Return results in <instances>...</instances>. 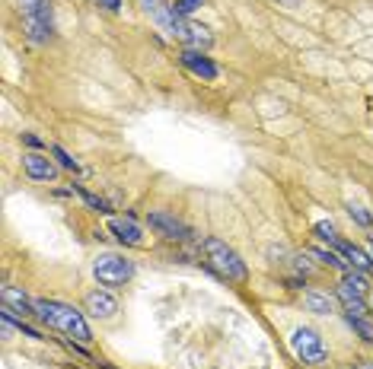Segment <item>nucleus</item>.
<instances>
[{
    "label": "nucleus",
    "instance_id": "nucleus-1",
    "mask_svg": "<svg viewBox=\"0 0 373 369\" xmlns=\"http://www.w3.org/2000/svg\"><path fill=\"white\" fill-rule=\"evenodd\" d=\"M35 315L42 318V322H48L52 328L64 331L67 337H77L80 344L90 341V328H86L84 315H80L77 309H71V305L64 303H54V299H35Z\"/></svg>",
    "mask_w": 373,
    "mask_h": 369
},
{
    "label": "nucleus",
    "instance_id": "nucleus-2",
    "mask_svg": "<svg viewBox=\"0 0 373 369\" xmlns=\"http://www.w3.org/2000/svg\"><path fill=\"white\" fill-rule=\"evenodd\" d=\"M201 248H205L207 261H211V267L217 274H224L226 280H236V283H243L246 277H249V271H246V261L239 258L236 252H233L226 242H220L217 235H207L205 242H201Z\"/></svg>",
    "mask_w": 373,
    "mask_h": 369
},
{
    "label": "nucleus",
    "instance_id": "nucleus-3",
    "mask_svg": "<svg viewBox=\"0 0 373 369\" xmlns=\"http://www.w3.org/2000/svg\"><path fill=\"white\" fill-rule=\"evenodd\" d=\"M290 350H294L303 363H309V366H319V363L328 360L326 344H322V337L316 334L313 328H297L294 334H290Z\"/></svg>",
    "mask_w": 373,
    "mask_h": 369
},
{
    "label": "nucleus",
    "instance_id": "nucleus-4",
    "mask_svg": "<svg viewBox=\"0 0 373 369\" xmlns=\"http://www.w3.org/2000/svg\"><path fill=\"white\" fill-rule=\"evenodd\" d=\"M93 274H96L99 283L118 286V283H125V280H131L134 264H131L125 254H99L96 264H93Z\"/></svg>",
    "mask_w": 373,
    "mask_h": 369
},
{
    "label": "nucleus",
    "instance_id": "nucleus-5",
    "mask_svg": "<svg viewBox=\"0 0 373 369\" xmlns=\"http://www.w3.org/2000/svg\"><path fill=\"white\" fill-rule=\"evenodd\" d=\"M26 32L33 42H45L52 35V0H42L33 13H26Z\"/></svg>",
    "mask_w": 373,
    "mask_h": 369
},
{
    "label": "nucleus",
    "instance_id": "nucleus-6",
    "mask_svg": "<svg viewBox=\"0 0 373 369\" xmlns=\"http://www.w3.org/2000/svg\"><path fill=\"white\" fill-rule=\"evenodd\" d=\"M147 223L160 235H166V239H188V226H185V223H179L176 216L163 213V210H154V213L147 216Z\"/></svg>",
    "mask_w": 373,
    "mask_h": 369
},
{
    "label": "nucleus",
    "instance_id": "nucleus-7",
    "mask_svg": "<svg viewBox=\"0 0 373 369\" xmlns=\"http://www.w3.org/2000/svg\"><path fill=\"white\" fill-rule=\"evenodd\" d=\"M23 165H26V175L35 178V182H52V178L58 175L54 163L48 156H42V153H29V156H23Z\"/></svg>",
    "mask_w": 373,
    "mask_h": 369
},
{
    "label": "nucleus",
    "instance_id": "nucleus-8",
    "mask_svg": "<svg viewBox=\"0 0 373 369\" xmlns=\"http://www.w3.org/2000/svg\"><path fill=\"white\" fill-rule=\"evenodd\" d=\"M182 64H185L192 74L205 76V80H214V76H217V67H214V64L207 61L198 48H185V51H182Z\"/></svg>",
    "mask_w": 373,
    "mask_h": 369
},
{
    "label": "nucleus",
    "instance_id": "nucleus-9",
    "mask_svg": "<svg viewBox=\"0 0 373 369\" xmlns=\"http://www.w3.org/2000/svg\"><path fill=\"white\" fill-rule=\"evenodd\" d=\"M86 309H90L96 318H112L118 312V303H115V296L96 290V293H90V296H86Z\"/></svg>",
    "mask_w": 373,
    "mask_h": 369
},
{
    "label": "nucleus",
    "instance_id": "nucleus-10",
    "mask_svg": "<svg viewBox=\"0 0 373 369\" xmlns=\"http://www.w3.org/2000/svg\"><path fill=\"white\" fill-rule=\"evenodd\" d=\"M335 248H338V252L348 258V264H354L360 274H370V271H373V258H370V254L360 252L357 245H348L345 239H338V242H335Z\"/></svg>",
    "mask_w": 373,
    "mask_h": 369
},
{
    "label": "nucleus",
    "instance_id": "nucleus-11",
    "mask_svg": "<svg viewBox=\"0 0 373 369\" xmlns=\"http://www.w3.org/2000/svg\"><path fill=\"white\" fill-rule=\"evenodd\" d=\"M109 229L118 235V242H125V245H144L141 229H137L131 220H112V223H109Z\"/></svg>",
    "mask_w": 373,
    "mask_h": 369
},
{
    "label": "nucleus",
    "instance_id": "nucleus-12",
    "mask_svg": "<svg viewBox=\"0 0 373 369\" xmlns=\"http://www.w3.org/2000/svg\"><path fill=\"white\" fill-rule=\"evenodd\" d=\"M360 296H364V293L351 290L348 283L338 286V299L348 305V315H364V312H367V305H364V299H360Z\"/></svg>",
    "mask_w": 373,
    "mask_h": 369
},
{
    "label": "nucleus",
    "instance_id": "nucleus-13",
    "mask_svg": "<svg viewBox=\"0 0 373 369\" xmlns=\"http://www.w3.org/2000/svg\"><path fill=\"white\" fill-rule=\"evenodd\" d=\"M4 305H10V309H20L23 315H35V303H29V296L26 293H20V290H13V286H7L4 290Z\"/></svg>",
    "mask_w": 373,
    "mask_h": 369
},
{
    "label": "nucleus",
    "instance_id": "nucleus-14",
    "mask_svg": "<svg viewBox=\"0 0 373 369\" xmlns=\"http://www.w3.org/2000/svg\"><path fill=\"white\" fill-rule=\"evenodd\" d=\"M303 303H306V309L316 312V315H328V312L335 309V303L328 296H322V293H306V296H303Z\"/></svg>",
    "mask_w": 373,
    "mask_h": 369
},
{
    "label": "nucleus",
    "instance_id": "nucleus-15",
    "mask_svg": "<svg viewBox=\"0 0 373 369\" xmlns=\"http://www.w3.org/2000/svg\"><path fill=\"white\" fill-rule=\"evenodd\" d=\"M348 213H351V220L357 223V226H364V229L373 223V216L367 213V207H360V204H348Z\"/></svg>",
    "mask_w": 373,
    "mask_h": 369
},
{
    "label": "nucleus",
    "instance_id": "nucleus-16",
    "mask_svg": "<svg viewBox=\"0 0 373 369\" xmlns=\"http://www.w3.org/2000/svg\"><path fill=\"white\" fill-rule=\"evenodd\" d=\"M309 254H313V258H319L322 264H332V267H341V271H348V264H345V261H341L338 254H332V252H322V248H313Z\"/></svg>",
    "mask_w": 373,
    "mask_h": 369
},
{
    "label": "nucleus",
    "instance_id": "nucleus-17",
    "mask_svg": "<svg viewBox=\"0 0 373 369\" xmlns=\"http://www.w3.org/2000/svg\"><path fill=\"white\" fill-rule=\"evenodd\" d=\"M313 233L319 235V239L332 242V245L338 242V233H335V226H332V223H326V220H322V223H316V226H313Z\"/></svg>",
    "mask_w": 373,
    "mask_h": 369
},
{
    "label": "nucleus",
    "instance_id": "nucleus-18",
    "mask_svg": "<svg viewBox=\"0 0 373 369\" xmlns=\"http://www.w3.org/2000/svg\"><path fill=\"white\" fill-rule=\"evenodd\" d=\"M198 6H201V0H176L173 13H176V16H188V13H195Z\"/></svg>",
    "mask_w": 373,
    "mask_h": 369
},
{
    "label": "nucleus",
    "instance_id": "nucleus-19",
    "mask_svg": "<svg viewBox=\"0 0 373 369\" xmlns=\"http://www.w3.org/2000/svg\"><path fill=\"white\" fill-rule=\"evenodd\" d=\"M348 322H351V328H357L360 334L367 337V341H373V328H370V324H367L360 315H348Z\"/></svg>",
    "mask_w": 373,
    "mask_h": 369
},
{
    "label": "nucleus",
    "instance_id": "nucleus-20",
    "mask_svg": "<svg viewBox=\"0 0 373 369\" xmlns=\"http://www.w3.org/2000/svg\"><path fill=\"white\" fill-rule=\"evenodd\" d=\"M77 191L84 194V201L90 204V207H96V210H109V207H105V201H99V197H96V194H90L86 188H80V184H77Z\"/></svg>",
    "mask_w": 373,
    "mask_h": 369
},
{
    "label": "nucleus",
    "instance_id": "nucleus-21",
    "mask_svg": "<svg viewBox=\"0 0 373 369\" xmlns=\"http://www.w3.org/2000/svg\"><path fill=\"white\" fill-rule=\"evenodd\" d=\"M54 156H58V159H61V165H64V169H71V172H77V169H80V165H77V163H74V159H71V156H67V153H64V150H61V146H54Z\"/></svg>",
    "mask_w": 373,
    "mask_h": 369
},
{
    "label": "nucleus",
    "instance_id": "nucleus-22",
    "mask_svg": "<svg viewBox=\"0 0 373 369\" xmlns=\"http://www.w3.org/2000/svg\"><path fill=\"white\" fill-rule=\"evenodd\" d=\"M42 0H20V6H23V13H33L35 6H39Z\"/></svg>",
    "mask_w": 373,
    "mask_h": 369
},
{
    "label": "nucleus",
    "instance_id": "nucleus-23",
    "mask_svg": "<svg viewBox=\"0 0 373 369\" xmlns=\"http://www.w3.org/2000/svg\"><path fill=\"white\" fill-rule=\"evenodd\" d=\"M99 4H103V6H109L112 13H118V10H122V0H99Z\"/></svg>",
    "mask_w": 373,
    "mask_h": 369
},
{
    "label": "nucleus",
    "instance_id": "nucleus-24",
    "mask_svg": "<svg viewBox=\"0 0 373 369\" xmlns=\"http://www.w3.org/2000/svg\"><path fill=\"white\" fill-rule=\"evenodd\" d=\"M354 369H373V363H367V360L364 363H354Z\"/></svg>",
    "mask_w": 373,
    "mask_h": 369
},
{
    "label": "nucleus",
    "instance_id": "nucleus-25",
    "mask_svg": "<svg viewBox=\"0 0 373 369\" xmlns=\"http://www.w3.org/2000/svg\"><path fill=\"white\" fill-rule=\"evenodd\" d=\"M277 4H284V6H297L300 0H277Z\"/></svg>",
    "mask_w": 373,
    "mask_h": 369
},
{
    "label": "nucleus",
    "instance_id": "nucleus-26",
    "mask_svg": "<svg viewBox=\"0 0 373 369\" xmlns=\"http://www.w3.org/2000/svg\"><path fill=\"white\" fill-rule=\"evenodd\" d=\"M370 258H373V239H370Z\"/></svg>",
    "mask_w": 373,
    "mask_h": 369
},
{
    "label": "nucleus",
    "instance_id": "nucleus-27",
    "mask_svg": "<svg viewBox=\"0 0 373 369\" xmlns=\"http://www.w3.org/2000/svg\"><path fill=\"white\" fill-rule=\"evenodd\" d=\"M370 305H373V299H370Z\"/></svg>",
    "mask_w": 373,
    "mask_h": 369
}]
</instances>
